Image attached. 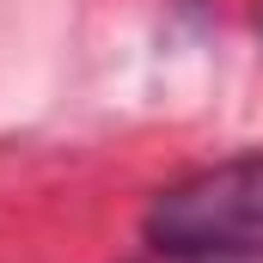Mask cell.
<instances>
[{"mask_svg": "<svg viewBox=\"0 0 263 263\" xmlns=\"http://www.w3.org/2000/svg\"><path fill=\"white\" fill-rule=\"evenodd\" d=\"M141 263H263V245H184V251H159Z\"/></svg>", "mask_w": 263, "mask_h": 263, "instance_id": "obj_2", "label": "cell"}, {"mask_svg": "<svg viewBox=\"0 0 263 263\" xmlns=\"http://www.w3.org/2000/svg\"><path fill=\"white\" fill-rule=\"evenodd\" d=\"M147 245L184 251V245H263V153H239L220 165H202L159 190L147 220Z\"/></svg>", "mask_w": 263, "mask_h": 263, "instance_id": "obj_1", "label": "cell"}, {"mask_svg": "<svg viewBox=\"0 0 263 263\" xmlns=\"http://www.w3.org/2000/svg\"><path fill=\"white\" fill-rule=\"evenodd\" d=\"M251 25H257V37H263V6H257V18H251Z\"/></svg>", "mask_w": 263, "mask_h": 263, "instance_id": "obj_3", "label": "cell"}]
</instances>
